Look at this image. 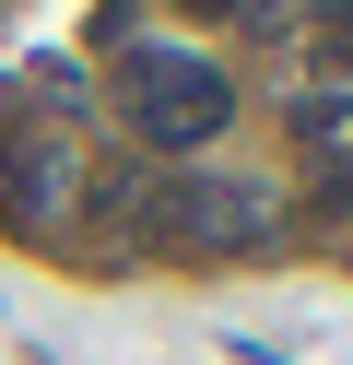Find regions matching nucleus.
<instances>
[{"label": "nucleus", "mask_w": 353, "mask_h": 365, "mask_svg": "<svg viewBox=\"0 0 353 365\" xmlns=\"http://www.w3.org/2000/svg\"><path fill=\"white\" fill-rule=\"evenodd\" d=\"M306 59H318V71H353V0H329V12H318V36H306Z\"/></svg>", "instance_id": "obj_3"}, {"label": "nucleus", "mask_w": 353, "mask_h": 365, "mask_svg": "<svg viewBox=\"0 0 353 365\" xmlns=\"http://www.w3.org/2000/svg\"><path fill=\"white\" fill-rule=\"evenodd\" d=\"M83 177H94V153L71 142L59 118H12L0 130V224H12V236H59V224L83 212Z\"/></svg>", "instance_id": "obj_2"}, {"label": "nucleus", "mask_w": 353, "mask_h": 365, "mask_svg": "<svg viewBox=\"0 0 353 365\" xmlns=\"http://www.w3.org/2000/svg\"><path fill=\"white\" fill-rule=\"evenodd\" d=\"M118 106H130V130L153 153H200V142H224V118H235L224 71L188 59V48H130L118 59Z\"/></svg>", "instance_id": "obj_1"}, {"label": "nucleus", "mask_w": 353, "mask_h": 365, "mask_svg": "<svg viewBox=\"0 0 353 365\" xmlns=\"http://www.w3.org/2000/svg\"><path fill=\"white\" fill-rule=\"evenodd\" d=\"M212 12H247V24H282V0H212Z\"/></svg>", "instance_id": "obj_4"}]
</instances>
